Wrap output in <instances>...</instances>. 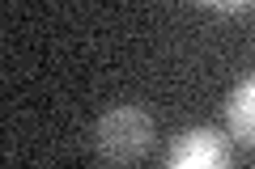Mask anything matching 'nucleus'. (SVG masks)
<instances>
[{"label":"nucleus","mask_w":255,"mask_h":169,"mask_svg":"<svg viewBox=\"0 0 255 169\" xmlns=\"http://www.w3.org/2000/svg\"><path fill=\"white\" fill-rule=\"evenodd\" d=\"M94 148H98L102 161H115V165H128V161H140L149 148H153V118L140 106H115L98 118L94 127Z\"/></svg>","instance_id":"obj_1"},{"label":"nucleus","mask_w":255,"mask_h":169,"mask_svg":"<svg viewBox=\"0 0 255 169\" xmlns=\"http://www.w3.org/2000/svg\"><path fill=\"white\" fill-rule=\"evenodd\" d=\"M166 165L170 169H217V165H230V144H226V135L213 131V127H191V131H183L179 140L170 144Z\"/></svg>","instance_id":"obj_2"},{"label":"nucleus","mask_w":255,"mask_h":169,"mask_svg":"<svg viewBox=\"0 0 255 169\" xmlns=\"http://www.w3.org/2000/svg\"><path fill=\"white\" fill-rule=\"evenodd\" d=\"M226 127H230V135L238 144L255 148V76H247V80L234 85V93L226 102Z\"/></svg>","instance_id":"obj_3"},{"label":"nucleus","mask_w":255,"mask_h":169,"mask_svg":"<svg viewBox=\"0 0 255 169\" xmlns=\"http://www.w3.org/2000/svg\"><path fill=\"white\" fill-rule=\"evenodd\" d=\"M200 9H217V13H238V9H247L251 0H196Z\"/></svg>","instance_id":"obj_4"}]
</instances>
